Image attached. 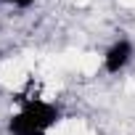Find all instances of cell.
Instances as JSON below:
<instances>
[{"label":"cell","mask_w":135,"mask_h":135,"mask_svg":"<svg viewBox=\"0 0 135 135\" xmlns=\"http://www.w3.org/2000/svg\"><path fill=\"white\" fill-rule=\"evenodd\" d=\"M61 122V109L45 98H24L19 111L8 119L11 135H50Z\"/></svg>","instance_id":"6da1fadb"},{"label":"cell","mask_w":135,"mask_h":135,"mask_svg":"<svg viewBox=\"0 0 135 135\" xmlns=\"http://www.w3.org/2000/svg\"><path fill=\"white\" fill-rule=\"evenodd\" d=\"M132 58H135V45H132L127 37H119V40L111 42V45L106 48V53H103V72L119 74V72H124L127 66H130Z\"/></svg>","instance_id":"7a4b0ae2"},{"label":"cell","mask_w":135,"mask_h":135,"mask_svg":"<svg viewBox=\"0 0 135 135\" xmlns=\"http://www.w3.org/2000/svg\"><path fill=\"white\" fill-rule=\"evenodd\" d=\"M0 3H6L11 8H29V6H35V0H0Z\"/></svg>","instance_id":"3957f363"}]
</instances>
